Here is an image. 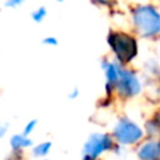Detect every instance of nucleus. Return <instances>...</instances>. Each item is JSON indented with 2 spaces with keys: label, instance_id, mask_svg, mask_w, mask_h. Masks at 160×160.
<instances>
[{
  "label": "nucleus",
  "instance_id": "nucleus-1",
  "mask_svg": "<svg viewBox=\"0 0 160 160\" xmlns=\"http://www.w3.org/2000/svg\"><path fill=\"white\" fill-rule=\"evenodd\" d=\"M133 21L143 35L152 37L160 32V13L150 6H142L133 11Z\"/></svg>",
  "mask_w": 160,
  "mask_h": 160
},
{
  "label": "nucleus",
  "instance_id": "nucleus-2",
  "mask_svg": "<svg viewBox=\"0 0 160 160\" xmlns=\"http://www.w3.org/2000/svg\"><path fill=\"white\" fill-rule=\"evenodd\" d=\"M108 44H110L111 49L114 51L119 61L122 62H129L138 53V47H136V41L131 35L122 32H112L108 37Z\"/></svg>",
  "mask_w": 160,
  "mask_h": 160
},
{
  "label": "nucleus",
  "instance_id": "nucleus-3",
  "mask_svg": "<svg viewBox=\"0 0 160 160\" xmlns=\"http://www.w3.org/2000/svg\"><path fill=\"white\" fill-rule=\"evenodd\" d=\"M143 136V131L127 118H122L114 128V138L122 145H133L139 142Z\"/></svg>",
  "mask_w": 160,
  "mask_h": 160
},
{
  "label": "nucleus",
  "instance_id": "nucleus-4",
  "mask_svg": "<svg viewBox=\"0 0 160 160\" xmlns=\"http://www.w3.org/2000/svg\"><path fill=\"white\" fill-rule=\"evenodd\" d=\"M111 148H112V141L108 135L93 133V135H90V138L87 139V142L83 146V153L87 159L94 160L104 152L110 150Z\"/></svg>",
  "mask_w": 160,
  "mask_h": 160
},
{
  "label": "nucleus",
  "instance_id": "nucleus-5",
  "mask_svg": "<svg viewBox=\"0 0 160 160\" xmlns=\"http://www.w3.org/2000/svg\"><path fill=\"white\" fill-rule=\"evenodd\" d=\"M117 87H118L119 93L124 96H135L141 91V83L138 78L133 75L132 72L128 70H121L119 78L117 80Z\"/></svg>",
  "mask_w": 160,
  "mask_h": 160
},
{
  "label": "nucleus",
  "instance_id": "nucleus-6",
  "mask_svg": "<svg viewBox=\"0 0 160 160\" xmlns=\"http://www.w3.org/2000/svg\"><path fill=\"white\" fill-rule=\"evenodd\" d=\"M138 156L141 160H158L160 156L159 152V143L158 142H146L143 143L138 150Z\"/></svg>",
  "mask_w": 160,
  "mask_h": 160
},
{
  "label": "nucleus",
  "instance_id": "nucleus-7",
  "mask_svg": "<svg viewBox=\"0 0 160 160\" xmlns=\"http://www.w3.org/2000/svg\"><path fill=\"white\" fill-rule=\"evenodd\" d=\"M10 146L14 152H20V150H22V149H27V148L32 146V141H31L28 136L22 135V133H20V135H13L10 139Z\"/></svg>",
  "mask_w": 160,
  "mask_h": 160
},
{
  "label": "nucleus",
  "instance_id": "nucleus-8",
  "mask_svg": "<svg viewBox=\"0 0 160 160\" xmlns=\"http://www.w3.org/2000/svg\"><path fill=\"white\" fill-rule=\"evenodd\" d=\"M104 70H105V79H107L108 84H117V80L119 78L121 73V68L117 66L115 63H104Z\"/></svg>",
  "mask_w": 160,
  "mask_h": 160
},
{
  "label": "nucleus",
  "instance_id": "nucleus-9",
  "mask_svg": "<svg viewBox=\"0 0 160 160\" xmlns=\"http://www.w3.org/2000/svg\"><path fill=\"white\" fill-rule=\"evenodd\" d=\"M51 148H52L51 142H42V143L37 145L32 149V155L35 156V158H44V156H47L48 153H49Z\"/></svg>",
  "mask_w": 160,
  "mask_h": 160
},
{
  "label": "nucleus",
  "instance_id": "nucleus-10",
  "mask_svg": "<svg viewBox=\"0 0 160 160\" xmlns=\"http://www.w3.org/2000/svg\"><path fill=\"white\" fill-rule=\"evenodd\" d=\"M31 17H32V20H34L35 22H41L42 20L47 17V8H45V7L37 8V10L34 11L32 14H31Z\"/></svg>",
  "mask_w": 160,
  "mask_h": 160
},
{
  "label": "nucleus",
  "instance_id": "nucleus-11",
  "mask_svg": "<svg viewBox=\"0 0 160 160\" xmlns=\"http://www.w3.org/2000/svg\"><path fill=\"white\" fill-rule=\"evenodd\" d=\"M37 124H38V121L37 119H31L30 122H28L27 125H25V128H24V131H22V135H25V136H28L31 132H32L34 129H35V127H37Z\"/></svg>",
  "mask_w": 160,
  "mask_h": 160
},
{
  "label": "nucleus",
  "instance_id": "nucleus-12",
  "mask_svg": "<svg viewBox=\"0 0 160 160\" xmlns=\"http://www.w3.org/2000/svg\"><path fill=\"white\" fill-rule=\"evenodd\" d=\"M22 3H24V0H7L6 2V7H18Z\"/></svg>",
  "mask_w": 160,
  "mask_h": 160
},
{
  "label": "nucleus",
  "instance_id": "nucleus-13",
  "mask_svg": "<svg viewBox=\"0 0 160 160\" xmlns=\"http://www.w3.org/2000/svg\"><path fill=\"white\" fill-rule=\"evenodd\" d=\"M44 44L45 45H52V47H56V45H58V39H56L55 37H47V38L44 39Z\"/></svg>",
  "mask_w": 160,
  "mask_h": 160
},
{
  "label": "nucleus",
  "instance_id": "nucleus-14",
  "mask_svg": "<svg viewBox=\"0 0 160 160\" xmlns=\"http://www.w3.org/2000/svg\"><path fill=\"white\" fill-rule=\"evenodd\" d=\"M7 127H8L7 124H0V139L6 135V132H7Z\"/></svg>",
  "mask_w": 160,
  "mask_h": 160
},
{
  "label": "nucleus",
  "instance_id": "nucleus-15",
  "mask_svg": "<svg viewBox=\"0 0 160 160\" xmlns=\"http://www.w3.org/2000/svg\"><path fill=\"white\" fill-rule=\"evenodd\" d=\"M78 94H79V90L76 88L75 91H72V93L69 94V98H76V97H78Z\"/></svg>",
  "mask_w": 160,
  "mask_h": 160
},
{
  "label": "nucleus",
  "instance_id": "nucleus-16",
  "mask_svg": "<svg viewBox=\"0 0 160 160\" xmlns=\"http://www.w3.org/2000/svg\"><path fill=\"white\" fill-rule=\"evenodd\" d=\"M55 2H65V0H55Z\"/></svg>",
  "mask_w": 160,
  "mask_h": 160
},
{
  "label": "nucleus",
  "instance_id": "nucleus-17",
  "mask_svg": "<svg viewBox=\"0 0 160 160\" xmlns=\"http://www.w3.org/2000/svg\"><path fill=\"white\" fill-rule=\"evenodd\" d=\"M159 152H160V143H159Z\"/></svg>",
  "mask_w": 160,
  "mask_h": 160
},
{
  "label": "nucleus",
  "instance_id": "nucleus-18",
  "mask_svg": "<svg viewBox=\"0 0 160 160\" xmlns=\"http://www.w3.org/2000/svg\"><path fill=\"white\" fill-rule=\"evenodd\" d=\"M45 160H47V159H45Z\"/></svg>",
  "mask_w": 160,
  "mask_h": 160
}]
</instances>
